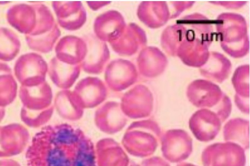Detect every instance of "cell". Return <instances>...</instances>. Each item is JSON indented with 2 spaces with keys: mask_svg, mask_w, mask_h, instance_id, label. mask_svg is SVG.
Returning <instances> with one entry per match:
<instances>
[{
  "mask_svg": "<svg viewBox=\"0 0 250 166\" xmlns=\"http://www.w3.org/2000/svg\"><path fill=\"white\" fill-rule=\"evenodd\" d=\"M26 160L28 166H98L93 142L68 124L48 126L36 134Z\"/></svg>",
  "mask_w": 250,
  "mask_h": 166,
  "instance_id": "6da1fadb",
  "label": "cell"
},
{
  "mask_svg": "<svg viewBox=\"0 0 250 166\" xmlns=\"http://www.w3.org/2000/svg\"><path fill=\"white\" fill-rule=\"evenodd\" d=\"M162 130L156 122L144 120L134 123L127 129L122 145L134 157L146 158L154 154L159 147Z\"/></svg>",
  "mask_w": 250,
  "mask_h": 166,
  "instance_id": "7a4b0ae2",
  "label": "cell"
},
{
  "mask_svg": "<svg viewBox=\"0 0 250 166\" xmlns=\"http://www.w3.org/2000/svg\"><path fill=\"white\" fill-rule=\"evenodd\" d=\"M245 150L230 142L215 143L206 148L202 154L204 166H246Z\"/></svg>",
  "mask_w": 250,
  "mask_h": 166,
  "instance_id": "3957f363",
  "label": "cell"
},
{
  "mask_svg": "<svg viewBox=\"0 0 250 166\" xmlns=\"http://www.w3.org/2000/svg\"><path fill=\"white\" fill-rule=\"evenodd\" d=\"M161 142L163 157L170 163H181L192 153V139L183 129L167 130L162 135Z\"/></svg>",
  "mask_w": 250,
  "mask_h": 166,
  "instance_id": "277c9868",
  "label": "cell"
},
{
  "mask_svg": "<svg viewBox=\"0 0 250 166\" xmlns=\"http://www.w3.org/2000/svg\"><path fill=\"white\" fill-rule=\"evenodd\" d=\"M224 120L217 113L208 110L198 111L190 119L189 127L196 138L202 142L215 139L222 128Z\"/></svg>",
  "mask_w": 250,
  "mask_h": 166,
  "instance_id": "5b68a950",
  "label": "cell"
},
{
  "mask_svg": "<svg viewBox=\"0 0 250 166\" xmlns=\"http://www.w3.org/2000/svg\"><path fill=\"white\" fill-rule=\"evenodd\" d=\"M95 152L98 166H140L129 159L123 148L113 139L99 141Z\"/></svg>",
  "mask_w": 250,
  "mask_h": 166,
  "instance_id": "8992f818",
  "label": "cell"
},
{
  "mask_svg": "<svg viewBox=\"0 0 250 166\" xmlns=\"http://www.w3.org/2000/svg\"><path fill=\"white\" fill-rule=\"evenodd\" d=\"M223 137L226 142L236 144L246 150L249 148V122L242 119L229 120L223 129Z\"/></svg>",
  "mask_w": 250,
  "mask_h": 166,
  "instance_id": "52a82bcc",
  "label": "cell"
},
{
  "mask_svg": "<svg viewBox=\"0 0 250 166\" xmlns=\"http://www.w3.org/2000/svg\"><path fill=\"white\" fill-rule=\"evenodd\" d=\"M141 166H170L166 160L159 157L147 158L143 161Z\"/></svg>",
  "mask_w": 250,
  "mask_h": 166,
  "instance_id": "ba28073f",
  "label": "cell"
},
{
  "mask_svg": "<svg viewBox=\"0 0 250 166\" xmlns=\"http://www.w3.org/2000/svg\"><path fill=\"white\" fill-rule=\"evenodd\" d=\"M177 166H197L189 163H181Z\"/></svg>",
  "mask_w": 250,
  "mask_h": 166,
  "instance_id": "9c48e42d",
  "label": "cell"
}]
</instances>
